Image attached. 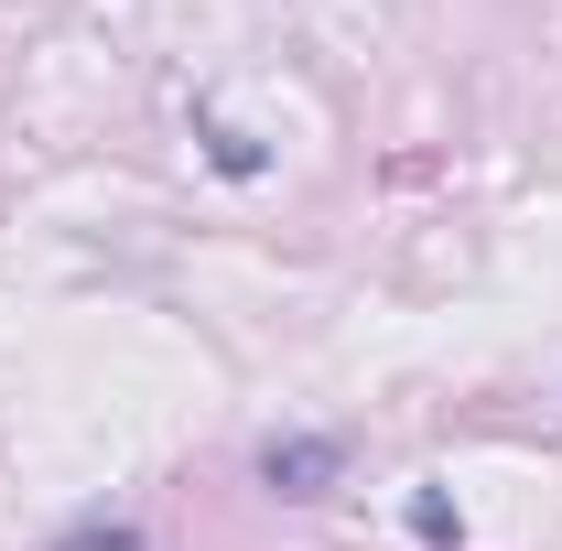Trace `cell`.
Returning a JSON list of instances; mask_svg holds the SVG:
<instances>
[{
  "mask_svg": "<svg viewBox=\"0 0 562 551\" xmlns=\"http://www.w3.org/2000/svg\"><path fill=\"white\" fill-rule=\"evenodd\" d=\"M55 551H151V530H140V519H109V508H87V519L55 530Z\"/></svg>",
  "mask_w": 562,
  "mask_h": 551,
  "instance_id": "3",
  "label": "cell"
},
{
  "mask_svg": "<svg viewBox=\"0 0 562 551\" xmlns=\"http://www.w3.org/2000/svg\"><path fill=\"white\" fill-rule=\"evenodd\" d=\"M412 541L422 551H465V508H454L443 486H412Z\"/></svg>",
  "mask_w": 562,
  "mask_h": 551,
  "instance_id": "4",
  "label": "cell"
},
{
  "mask_svg": "<svg viewBox=\"0 0 562 551\" xmlns=\"http://www.w3.org/2000/svg\"><path fill=\"white\" fill-rule=\"evenodd\" d=\"M336 476H347V432H271V443H260V486L292 497V508L336 497Z\"/></svg>",
  "mask_w": 562,
  "mask_h": 551,
  "instance_id": "1",
  "label": "cell"
},
{
  "mask_svg": "<svg viewBox=\"0 0 562 551\" xmlns=\"http://www.w3.org/2000/svg\"><path fill=\"white\" fill-rule=\"evenodd\" d=\"M195 140H206V162L227 173V184H260V173H271V151H260L249 131H227V120H195Z\"/></svg>",
  "mask_w": 562,
  "mask_h": 551,
  "instance_id": "2",
  "label": "cell"
}]
</instances>
